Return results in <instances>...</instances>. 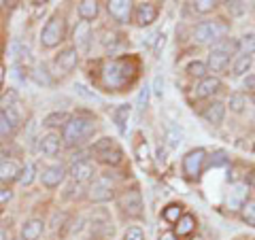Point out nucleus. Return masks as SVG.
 Wrapping results in <instances>:
<instances>
[{
    "label": "nucleus",
    "mask_w": 255,
    "mask_h": 240,
    "mask_svg": "<svg viewBox=\"0 0 255 240\" xmlns=\"http://www.w3.org/2000/svg\"><path fill=\"white\" fill-rule=\"evenodd\" d=\"M136 75V64L132 60H113L102 66V83L111 90L126 87Z\"/></svg>",
    "instance_id": "nucleus-1"
},
{
    "label": "nucleus",
    "mask_w": 255,
    "mask_h": 240,
    "mask_svg": "<svg viewBox=\"0 0 255 240\" xmlns=\"http://www.w3.org/2000/svg\"><path fill=\"white\" fill-rule=\"evenodd\" d=\"M94 130H96V125H94L92 119L73 117L66 121V125H64V142H66L68 147H79L94 134Z\"/></svg>",
    "instance_id": "nucleus-2"
},
{
    "label": "nucleus",
    "mask_w": 255,
    "mask_h": 240,
    "mask_svg": "<svg viewBox=\"0 0 255 240\" xmlns=\"http://www.w3.org/2000/svg\"><path fill=\"white\" fill-rule=\"evenodd\" d=\"M228 23L226 21H221V19H217V21H202L200 26L196 28V32H194V38L198 43H217V41H221V38H226V34H228Z\"/></svg>",
    "instance_id": "nucleus-3"
},
{
    "label": "nucleus",
    "mask_w": 255,
    "mask_h": 240,
    "mask_svg": "<svg viewBox=\"0 0 255 240\" xmlns=\"http://www.w3.org/2000/svg\"><path fill=\"white\" fill-rule=\"evenodd\" d=\"M64 32H66V28H64V19L62 17H51L49 21L45 23V28L41 32V43L43 47H55V45H60L64 41Z\"/></svg>",
    "instance_id": "nucleus-4"
},
{
    "label": "nucleus",
    "mask_w": 255,
    "mask_h": 240,
    "mask_svg": "<svg viewBox=\"0 0 255 240\" xmlns=\"http://www.w3.org/2000/svg\"><path fill=\"white\" fill-rule=\"evenodd\" d=\"M119 206H122L124 215H128V217H134V219L142 217V198H140V191L138 189H128V191H124L122 198H119Z\"/></svg>",
    "instance_id": "nucleus-5"
},
{
    "label": "nucleus",
    "mask_w": 255,
    "mask_h": 240,
    "mask_svg": "<svg viewBox=\"0 0 255 240\" xmlns=\"http://www.w3.org/2000/svg\"><path fill=\"white\" fill-rule=\"evenodd\" d=\"M204 159H206V151L204 149H194V151H189V153L185 155V159H183V170H185V174L189 179L200 177Z\"/></svg>",
    "instance_id": "nucleus-6"
},
{
    "label": "nucleus",
    "mask_w": 255,
    "mask_h": 240,
    "mask_svg": "<svg viewBox=\"0 0 255 240\" xmlns=\"http://www.w3.org/2000/svg\"><path fill=\"white\" fill-rule=\"evenodd\" d=\"M17 125H19V117L15 113L13 107L0 111V138H9V136H13L15 130H17Z\"/></svg>",
    "instance_id": "nucleus-7"
},
{
    "label": "nucleus",
    "mask_w": 255,
    "mask_h": 240,
    "mask_svg": "<svg viewBox=\"0 0 255 240\" xmlns=\"http://www.w3.org/2000/svg\"><path fill=\"white\" fill-rule=\"evenodd\" d=\"M247 194H249V187H247L245 183H234V185L230 187L228 198H226V206L230 211L243 209V204L247 202Z\"/></svg>",
    "instance_id": "nucleus-8"
},
{
    "label": "nucleus",
    "mask_w": 255,
    "mask_h": 240,
    "mask_svg": "<svg viewBox=\"0 0 255 240\" xmlns=\"http://www.w3.org/2000/svg\"><path fill=\"white\" fill-rule=\"evenodd\" d=\"M77 60H79L77 47H66V49H62L58 53V58H55V68L62 70V73L66 75L77 66Z\"/></svg>",
    "instance_id": "nucleus-9"
},
{
    "label": "nucleus",
    "mask_w": 255,
    "mask_h": 240,
    "mask_svg": "<svg viewBox=\"0 0 255 240\" xmlns=\"http://www.w3.org/2000/svg\"><path fill=\"white\" fill-rule=\"evenodd\" d=\"M134 19L140 28L151 26L155 19H157V6L153 2H140L136 4V13H134Z\"/></svg>",
    "instance_id": "nucleus-10"
},
{
    "label": "nucleus",
    "mask_w": 255,
    "mask_h": 240,
    "mask_svg": "<svg viewBox=\"0 0 255 240\" xmlns=\"http://www.w3.org/2000/svg\"><path fill=\"white\" fill-rule=\"evenodd\" d=\"M107 9L111 13V17H115L119 23H126L130 19L132 2H128V0H111V2H107Z\"/></svg>",
    "instance_id": "nucleus-11"
},
{
    "label": "nucleus",
    "mask_w": 255,
    "mask_h": 240,
    "mask_svg": "<svg viewBox=\"0 0 255 240\" xmlns=\"http://www.w3.org/2000/svg\"><path fill=\"white\" fill-rule=\"evenodd\" d=\"M115 191H113V185H109L107 179H100L96 181L92 189H90V198L94 200V202H109V200H113Z\"/></svg>",
    "instance_id": "nucleus-12"
},
{
    "label": "nucleus",
    "mask_w": 255,
    "mask_h": 240,
    "mask_svg": "<svg viewBox=\"0 0 255 240\" xmlns=\"http://www.w3.org/2000/svg\"><path fill=\"white\" fill-rule=\"evenodd\" d=\"M68 174L73 177V181L77 183H85L90 181L94 177V166L87 162V159H83V162H73V166H70Z\"/></svg>",
    "instance_id": "nucleus-13"
},
{
    "label": "nucleus",
    "mask_w": 255,
    "mask_h": 240,
    "mask_svg": "<svg viewBox=\"0 0 255 240\" xmlns=\"http://www.w3.org/2000/svg\"><path fill=\"white\" fill-rule=\"evenodd\" d=\"M64 174L66 172H64L62 166H47L43 170V174H41V181H43V185L47 189H53L64 181Z\"/></svg>",
    "instance_id": "nucleus-14"
},
{
    "label": "nucleus",
    "mask_w": 255,
    "mask_h": 240,
    "mask_svg": "<svg viewBox=\"0 0 255 240\" xmlns=\"http://www.w3.org/2000/svg\"><path fill=\"white\" fill-rule=\"evenodd\" d=\"M221 90V81L217 77H204L196 87V98H209Z\"/></svg>",
    "instance_id": "nucleus-15"
},
{
    "label": "nucleus",
    "mask_w": 255,
    "mask_h": 240,
    "mask_svg": "<svg viewBox=\"0 0 255 240\" xmlns=\"http://www.w3.org/2000/svg\"><path fill=\"white\" fill-rule=\"evenodd\" d=\"M223 115H226V105H223V102H219V100L211 102V105L202 111V117H204L209 123H213V125L221 123V121H223Z\"/></svg>",
    "instance_id": "nucleus-16"
},
{
    "label": "nucleus",
    "mask_w": 255,
    "mask_h": 240,
    "mask_svg": "<svg viewBox=\"0 0 255 240\" xmlns=\"http://www.w3.org/2000/svg\"><path fill=\"white\" fill-rule=\"evenodd\" d=\"M90 41H92V28H90V23L87 21H81V23H77V28H75V45H77V49H87L90 47Z\"/></svg>",
    "instance_id": "nucleus-17"
},
{
    "label": "nucleus",
    "mask_w": 255,
    "mask_h": 240,
    "mask_svg": "<svg viewBox=\"0 0 255 240\" xmlns=\"http://www.w3.org/2000/svg\"><path fill=\"white\" fill-rule=\"evenodd\" d=\"M230 64V55L223 53L219 49H211L209 53V68L213 70V73H223V70L228 68Z\"/></svg>",
    "instance_id": "nucleus-18"
},
{
    "label": "nucleus",
    "mask_w": 255,
    "mask_h": 240,
    "mask_svg": "<svg viewBox=\"0 0 255 240\" xmlns=\"http://www.w3.org/2000/svg\"><path fill=\"white\" fill-rule=\"evenodd\" d=\"M60 147H62V140H60V136H58V134L49 132L47 136H43V140H41V149H43V153H45V155L55 157V155L60 153Z\"/></svg>",
    "instance_id": "nucleus-19"
},
{
    "label": "nucleus",
    "mask_w": 255,
    "mask_h": 240,
    "mask_svg": "<svg viewBox=\"0 0 255 240\" xmlns=\"http://www.w3.org/2000/svg\"><path fill=\"white\" fill-rule=\"evenodd\" d=\"M43 234V221L41 219H30L23 223L21 228V238L23 240H38Z\"/></svg>",
    "instance_id": "nucleus-20"
},
{
    "label": "nucleus",
    "mask_w": 255,
    "mask_h": 240,
    "mask_svg": "<svg viewBox=\"0 0 255 240\" xmlns=\"http://www.w3.org/2000/svg\"><path fill=\"white\" fill-rule=\"evenodd\" d=\"M19 174H21V168L17 166V162H2L0 164V183L17 181Z\"/></svg>",
    "instance_id": "nucleus-21"
},
{
    "label": "nucleus",
    "mask_w": 255,
    "mask_h": 240,
    "mask_svg": "<svg viewBox=\"0 0 255 240\" xmlns=\"http://www.w3.org/2000/svg\"><path fill=\"white\" fill-rule=\"evenodd\" d=\"M96 157H98L102 164L117 166V164H122V149H119L117 145H113V147H109V149L98 151V153H96Z\"/></svg>",
    "instance_id": "nucleus-22"
},
{
    "label": "nucleus",
    "mask_w": 255,
    "mask_h": 240,
    "mask_svg": "<svg viewBox=\"0 0 255 240\" xmlns=\"http://www.w3.org/2000/svg\"><path fill=\"white\" fill-rule=\"evenodd\" d=\"M130 115H132V107L130 105H122V107L115 109L113 121L119 127V132H126V123H128V119H130Z\"/></svg>",
    "instance_id": "nucleus-23"
},
{
    "label": "nucleus",
    "mask_w": 255,
    "mask_h": 240,
    "mask_svg": "<svg viewBox=\"0 0 255 240\" xmlns=\"http://www.w3.org/2000/svg\"><path fill=\"white\" fill-rule=\"evenodd\" d=\"M32 79H34L38 85H45V87H49L53 83L49 70H47V64H36L34 70H32Z\"/></svg>",
    "instance_id": "nucleus-24"
},
{
    "label": "nucleus",
    "mask_w": 255,
    "mask_h": 240,
    "mask_svg": "<svg viewBox=\"0 0 255 240\" xmlns=\"http://www.w3.org/2000/svg\"><path fill=\"white\" fill-rule=\"evenodd\" d=\"M213 49H219L223 53H228V55H234L238 49H241V45H238V41H234V38H221V41H217L213 45Z\"/></svg>",
    "instance_id": "nucleus-25"
},
{
    "label": "nucleus",
    "mask_w": 255,
    "mask_h": 240,
    "mask_svg": "<svg viewBox=\"0 0 255 240\" xmlns=\"http://www.w3.org/2000/svg\"><path fill=\"white\" fill-rule=\"evenodd\" d=\"M194 228H196V219L191 217V215H183V217L177 221V234H179V236L191 234V232H194Z\"/></svg>",
    "instance_id": "nucleus-26"
},
{
    "label": "nucleus",
    "mask_w": 255,
    "mask_h": 240,
    "mask_svg": "<svg viewBox=\"0 0 255 240\" xmlns=\"http://www.w3.org/2000/svg\"><path fill=\"white\" fill-rule=\"evenodd\" d=\"M79 15H81L83 19H94L96 15H98V2H92V0H83V2L79 4Z\"/></svg>",
    "instance_id": "nucleus-27"
},
{
    "label": "nucleus",
    "mask_w": 255,
    "mask_h": 240,
    "mask_svg": "<svg viewBox=\"0 0 255 240\" xmlns=\"http://www.w3.org/2000/svg\"><path fill=\"white\" fill-rule=\"evenodd\" d=\"M66 121H68V115L66 113H60V111H55V113L47 115L43 119V125L45 127H55V125H66Z\"/></svg>",
    "instance_id": "nucleus-28"
},
{
    "label": "nucleus",
    "mask_w": 255,
    "mask_h": 240,
    "mask_svg": "<svg viewBox=\"0 0 255 240\" xmlns=\"http://www.w3.org/2000/svg\"><path fill=\"white\" fill-rule=\"evenodd\" d=\"M243 219H245V223H249V226H253L255 228V198H249L247 202L243 204Z\"/></svg>",
    "instance_id": "nucleus-29"
},
{
    "label": "nucleus",
    "mask_w": 255,
    "mask_h": 240,
    "mask_svg": "<svg viewBox=\"0 0 255 240\" xmlns=\"http://www.w3.org/2000/svg\"><path fill=\"white\" fill-rule=\"evenodd\" d=\"M251 62H253V58L251 55H238L236 58V62H234V75H245L247 70L251 68Z\"/></svg>",
    "instance_id": "nucleus-30"
},
{
    "label": "nucleus",
    "mask_w": 255,
    "mask_h": 240,
    "mask_svg": "<svg viewBox=\"0 0 255 240\" xmlns=\"http://www.w3.org/2000/svg\"><path fill=\"white\" fill-rule=\"evenodd\" d=\"M183 217V206L179 204H170L168 209H164V219L168 223H177Z\"/></svg>",
    "instance_id": "nucleus-31"
},
{
    "label": "nucleus",
    "mask_w": 255,
    "mask_h": 240,
    "mask_svg": "<svg viewBox=\"0 0 255 240\" xmlns=\"http://www.w3.org/2000/svg\"><path fill=\"white\" fill-rule=\"evenodd\" d=\"M181 138H183V132L179 130V127L177 125H168V130H166V140H168V145L170 147H179Z\"/></svg>",
    "instance_id": "nucleus-32"
},
{
    "label": "nucleus",
    "mask_w": 255,
    "mask_h": 240,
    "mask_svg": "<svg viewBox=\"0 0 255 240\" xmlns=\"http://www.w3.org/2000/svg\"><path fill=\"white\" fill-rule=\"evenodd\" d=\"M238 45H241V49H243V55H253L255 53V34H245Z\"/></svg>",
    "instance_id": "nucleus-33"
},
{
    "label": "nucleus",
    "mask_w": 255,
    "mask_h": 240,
    "mask_svg": "<svg viewBox=\"0 0 255 240\" xmlns=\"http://www.w3.org/2000/svg\"><path fill=\"white\" fill-rule=\"evenodd\" d=\"M149 96H151V87L145 85V87L140 90L138 98H136V109H138V113H142V111L147 109V105H149Z\"/></svg>",
    "instance_id": "nucleus-34"
},
{
    "label": "nucleus",
    "mask_w": 255,
    "mask_h": 240,
    "mask_svg": "<svg viewBox=\"0 0 255 240\" xmlns=\"http://www.w3.org/2000/svg\"><path fill=\"white\" fill-rule=\"evenodd\" d=\"M17 181L21 183L23 187H26V185H30V183L34 181V166H32V164H28L26 168H21V174H19V179H17Z\"/></svg>",
    "instance_id": "nucleus-35"
},
{
    "label": "nucleus",
    "mask_w": 255,
    "mask_h": 240,
    "mask_svg": "<svg viewBox=\"0 0 255 240\" xmlns=\"http://www.w3.org/2000/svg\"><path fill=\"white\" fill-rule=\"evenodd\" d=\"M187 73H189L191 77L204 79V75H206V64H202V62H191L189 66H187Z\"/></svg>",
    "instance_id": "nucleus-36"
},
{
    "label": "nucleus",
    "mask_w": 255,
    "mask_h": 240,
    "mask_svg": "<svg viewBox=\"0 0 255 240\" xmlns=\"http://www.w3.org/2000/svg\"><path fill=\"white\" fill-rule=\"evenodd\" d=\"M230 109H232L234 113H241V111L245 109V96H241V94L230 96Z\"/></svg>",
    "instance_id": "nucleus-37"
},
{
    "label": "nucleus",
    "mask_w": 255,
    "mask_h": 240,
    "mask_svg": "<svg viewBox=\"0 0 255 240\" xmlns=\"http://www.w3.org/2000/svg\"><path fill=\"white\" fill-rule=\"evenodd\" d=\"M213 9H215L213 0H198V2H194V11L196 13H211Z\"/></svg>",
    "instance_id": "nucleus-38"
},
{
    "label": "nucleus",
    "mask_w": 255,
    "mask_h": 240,
    "mask_svg": "<svg viewBox=\"0 0 255 240\" xmlns=\"http://www.w3.org/2000/svg\"><path fill=\"white\" fill-rule=\"evenodd\" d=\"M75 90H77V94H81L83 98H90V100H96V102H102L100 96H96L94 92H87V87L81 85V83H77V85H75Z\"/></svg>",
    "instance_id": "nucleus-39"
},
{
    "label": "nucleus",
    "mask_w": 255,
    "mask_h": 240,
    "mask_svg": "<svg viewBox=\"0 0 255 240\" xmlns=\"http://www.w3.org/2000/svg\"><path fill=\"white\" fill-rule=\"evenodd\" d=\"M124 240H145V236H142V230L140 228H130L126 232Z\"/></svg>",
    "instance_id": "nucleus-40"
},
{
    "label": "nucleus",
    "mask_w": 255,
    "mask_h": 240,
    "mask_svg": "<svg viewBox=\"0 0 255 240\" xmlns=\"http://www.w3.org/2000/svg\"><path fill=\"white\" fill-rule=\"evenodd\" d=\"M151 92H153L157 98H162V94H164V79L159 77V75L153 79V87H151Z\"/></svg>",
    "instance_id": "nucleus-41"
},
{
    "label": "nucleus",
    "mask_w": 255,
    "mask_h": 240,
    "mask_svg": "<svg viewBox=\"0 0 255 240\" xmlns=\"http://www.w3.org/2000/svg\"><path fill=\"white\" fill-rule=\"evenodd\" d=\"M113 145H115L113 138H100V140L94 145V153H98V151H102V149H109V147H113Z\"/></svg>",
    "instance_id": "nucleus-42"
},
{
    "label": "nucleus",
    "mask_w": 255,
    "mask_h": 240,
    "mask_svg": "<svg viewBox=\"0 0 255 240\" xmlns=\"http://www.w3.org/2000/svg\"><path fill=\"white\" fill-rule=\"evenodd\" d=\"M226 164H228V157H226L223 151H217V153L213 155V159H211V166H226Z\"/></svg>",
    "instance_id": "nucleus-43"
},
{
    "label": "nucleus",
    "mask_w": 255,
    "mask_h": 240,
    "mask_svg": "<svg viewBox=\"0 0 255 240\" xmlns=\"http://www.w3.org/2000/svg\"><path fill=\"white\" fill-rule=\"evenodd\" d=\"M136 153H138V159H140V164H145V162H147V157H149V149H147V142H140V145L136 147Z\"/></svg>",
    "instance_id": "nucleus-44"
},
{
    "label": "nucleus",
    "mask_w": 255,
    "mask_h": 240,
    "mask_svg": "<svg viewBox=\"0 0 255 240\" xmlns=\"http://www.w3.org/2000/svg\"><path fill=\"white\" fill-rule=\"evenodd\" d=\"M11 189L6 187V185H2V183H0V204H4V202H9L11 200Z\"/></svg>",
    "instance_id": "nucleus-45"
},
{
    "label": "nucleus",
    "mask_w": 255,
    "mask_h": 240,
    "mask_svg": "<svg viewBox=\"0 0 255 240\" xmlns=\"http://www.w3.org/2000/svg\"><path fill=\"white\" fill-rule=\"evenodd\" d=\"M245 2H228V9H232V13L234 15H241L243 11H245V6H243Z\"/></svg>",
    "instance_id": "nucleus-46"
},
{
    "label": "nucleus",
    "mask_w": 255,
    "mask_h": 240,
    "mask_svg": "<svg viewBox=\"0 0 255 240\" xmlns=\"http://www.w3.org/2000/svg\"><path fill=\"white\" fill-rule=\"evenodd\" d=\"M164 43H166V36L164 34H157V43H155V49H153L155 55H159V51L164 49Z\"/></svg>",
    "instance_id": "nucleus-47"
},
{
    "label": "nucleus",
    "mask_w": 255,
    "mask_h": 240,
    "mask_svg": "<svg viewBox=\"0 0 255 240\" xmlns=\"http://www.w3.org/2000/svg\"><path fill=\"white\" fill-rule=\"evenodd\" d=\"M155 155H157V162H162V164L166 162V151H164L162 147H159V149L155 151Z\"/></svg>",
    "instance_id": "nucleus-48"
},
{
    "label": "nucleus",
    "mask_w": 255,
    "mask_h": 240,
    "mask_svg": "<svg viewBox=\"0 0 255 240\" xmlns=\"http://www.w3.org/2000/svg\"><path fill=\"white\" fill-rule=\"evenodd\" d=\"M253 85H255V77H249V79L245 81V87H253Z\"/></svg>",
    "instance_id": "nucleus-49"
},
{
    "label": "nucleus",
    "mask_w": 255,
    "mask_h": 240,
    "mask_svg": "<svg viewBox=\"0 0 255 240\" xmlns=\"http://www.w3.org/2000/svg\"><path fill=\"white\" fill-rule=\"evenodd\" d=\"M159 240H174V234H164V236L159 238Z\"/></svg>",
    "instance_id": "nucleus-50"
},
{
    "label": "nucleus",
    "mask_w": 255,
    "mask_h": 240,
    "mask_svg": "<svg viewBox=\"0 0 255 240\" xmlns=\"http://www.w3.org/2000/svg\"><path fill=\"white\" fill-rule=\"evenodd\" d=\"M2 79H4V70L0 68V85H2Z\"/></svg>",
    "instance_id": "nucleus-51"
},
{
    "label": "nucleus",
    "mask_w": 255,
    "mask_h": 240,
    "mask_svg": "<svg viewBox=\"0 0 255 240\" xmlns=\"http://www.w3.org/2000/svg\"><path fill=\"white\" fill-rule=\"evenodd\" d=\"M0 240H6V232H0Z\"/></svg>",
    "instance_id": "nucleus-52"
},
{
    "label": "nucleus",
    "mask_w": 255,
    "mask_h": 240,
    "mask_svg": "<svg viewBox=\"0 0 255 240\" xmlns=\"http://www.w3.org/2000/svg\"><path fill=\"white\" fill-rule=\"evenodd\" d=\"M251 183H253V185H255V170H253V174H251Z\"/></svg>",
    "instance_id": "nucleus-53"
},
{
    "label": "nucleus",
    "mask_w": 255,
    "mask_h": 240,
    "mask_svg": "<svg viewBox=\"0 0 255 240\" xmlns=\"http://www.w3.org/2000/svg\"><path fill=\"white\" fill-rule=\"evenodd\" d=\"M253 105H255V94H253Z\"/></svg>",
    "instance_id": "nucleus-54"
},
{
    "label": "nucleus",
    "mask_w": 255,
    "mask_h": 240,
    "mask_svg": "<svg viewBox=\"0 0 255 240\" xmlns=\"http://www.w3.org/2000/svg\"><path fill=\"white\" fill-rule=\"evenodd\" d=\"M85 240H94V238H85Z\"/></svg>",
    "instance_id": "nucleus-55"
}]
</instances>
